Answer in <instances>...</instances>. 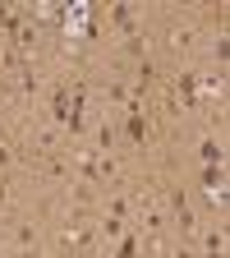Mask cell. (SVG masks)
Here are the masks:
<instances>
[{
	"mask_svg": "<svg viewBox=\"0 0 230 258\" xmlns=\"http://www.w3.org/2000/svg\"><path fill=\"white\" fill-rule=\"evenodd\" d=\"M147 115L143 111H124V134H129V143H147Z\"/></svg>",
	"mask_w": 230,
	"mask_h": 258,
	"instance_id": "cell-1",
	"label": "cell"
},
{
	"mask_svg": "<svg viewBox=\"0 0 230 258\" xmlns=\"http://www.w3.org/2000/svg\"><path fill=\"white\" fill-rule=\"evenodd\" d=\"M138 253V235H120V249H115V258H134Z\"/></svg>",
	"mask_w": 230,
	"mask_h": 258,
	"instance_id": "cell-4",
	"label": "cell"
},
{
	"mask_svg": "<svg viewBox=\"0 0 230 258\" xmlns=\"http://www.w3.org/2000/svg\"><path fill=\"white\" fill-rule=\"evenodd\" d=\"M203 249H207V253H225V231H221V226L203 235Z\"/></svg>",
	"mask_w": 230,
	"mask_h": 258,
	"instance_id": "cell-3",
	"label": "cell"
},
{
	"mask_svg": "<svg viewBox=\"0 0 230 258\" xmlns=\"http://www.w3.org/2000/svg\"><path fill=\"white\" fill-rule=\"evenodd\" d=\"M203 258H225V253H203Z\"/></svg>",
	"mask_w": 230,
	"mask_h": 258,
	"instance_id": "cell-5",
	"label": "cell"
},
{
	"mask_svg": "<svg viewBox=\"0 0 230 258\" xmlns=\"http://www.w3.org/2000/svg\"><path fill=\"white\" fill-rule=\"evenodd\" d=\"M198 161H203V166H221V161H225V152H221V139H198Z\"/></svg>",
	"mask_w": 230,
	"mask_h": 258,
	"instance_id": "cell-2",
	"label": "cell"
}]
</instances>
